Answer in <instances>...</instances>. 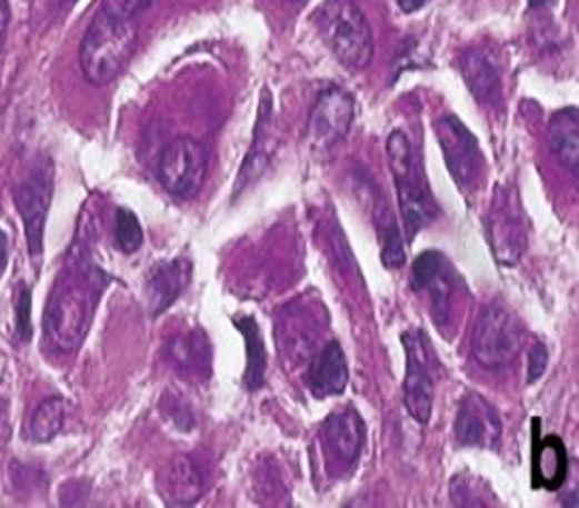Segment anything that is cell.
<instances>
[{"mask_svg": "<svg viewBox=\"0 0 579 508\" xmlns=\"http://www.w3.org/2000/svg\"><path fill=\"white\" fill-rule=\"evenodd\" d=\"M108 282V271L92 259L90 233L82 238L78 231V240L52 287L43 315V331L52 347L71 352L82 345Z\"/></svg>", "mask_w": 579, "mask_h": 508, "instance_id": "6da1fadb", "label": "cell"}, {"mask_svg": "<svg viewBox=\"0 0 579 508\" xmlns=\"http://www.w3.org/2000/svg\"><path fill=\"white\" fill-rule=\"evenodd\" d=\"M136 18L99 7L80 46V69L88 83L106 86L116 80L138 48Z\"/></svg>", "mask_w": 579, "mask_h": 508, "instance_id": "7a4b0ae2", "label": "cell"}, {"mask_svg": "<svg viewBox=\"0 0 579 508\" xmlns=\"http://www.w3.org/2000/svg\"><path fill=\"white\" fill-rule=\"evenodd\" d=\"M387 161L398 190L400 215L405 220L407 238L415 236L439 216V206L432 199L423 169L415 159L411 143L402 131H393L387 139Z\"/></svg>", "mask_w": 579, "mask_h": 508, "instance_id": "3957f363", "label": "cell"}, {"mask_svg": "<svg viewBox=\"0 0 579 508\" xmlns=\"http://www.w3.org/2000/svg\"><path fill=\"white\" fill-rule=\"evenodd\" d=\"M315 22L328 48L345 67L361 71L372 62V30L353 0H326L315 13Z\"/></svg>", "mask_w": 579, "mask_h": 508, "instance_id": "277c9868", "label": "cell"}, {"mask_svg": "<svg viewBox=\"0 0 579 508\" xmlns=\"http://www.w3.org/2000/svg\"><path fill=\"white\" fill-rule=\"evenodd\" d=\"M522 333L516 317L502 306H488L475 322L472 357L486 370H502L520 352Z\"/></svg>", "mask_w": 579, "mask_h": 508, "instance_id": "5b68a950", "label": "cell"}, {"mask_svg": "<svg viewBox=\"0 0 579 508\" xmlns=\"http://www.w3.org/2000/svg\"><path fill=\"white\" fill-rule=\"evenodd\" d=\"M52 197H54V165L50 159H41V162L32 167V171L13 192L16 208L24 220L28 252L34 261H39L43 255V233H46V220L50 215Z\"/></svg>", "mask_w": 579, "mask_h": 508, "instance_id": "8992f818", "label": "cell"}, {"mask_svg": "<svg viewBox=\"0 0 579 508\" xmlns=\"http://www.w3.org/2000/svg\"><path fill=\"white\" fill-rule=\"evenodd\" d=\"M208 148L201 141L178 137L161 152L159 180L171 197L191 199L208 178Z\"/></svg>", "mask_w": 579, "mask_h": 508, "instance_id": "52a82bcc", "label": "cell"}, {"mask_svg": "<svg viewBox=\"0 0 579 508\" xmlns=\"http://www.w3.org/2000/svg\"><path fill=\"white\" fill-rule=\"evenodd\" d=\"M407 352L405 406L417 424H428L435 406V359L423 331L415 329L402 336Z\"/></svg>", "mask_w": 579, "mask_h": 508, "instance_id": "ba28073f", "label": "cell"}, {"mask_svg": "<svg viewBox=\"0 0 579 508\" xmlns=\"http://www.w3.org/2000/svg\"><path fill=\"white\" fill-rule=\"evenodd\" d=\"M435 133L439 137L445 165L453 182L462 192H470L481 178V152L475 135L456 116L439 118L435 122Z\"/></svg>", "mask_w": 579, "mask_h": 508, "instance_id": "9c48e42d", "label": "cell"}, {"mask_svg": "<svg viewBox=\"0 0 579 508\" xmlns=\"http://www.w3.org/2000/svg\"><path fill=\"white\" fill-rule=\"evenodd\" d=\"M488 238L498 263L516 266L526 248V220L511 190L495 192L488 216Z\"/></svg>", "mask_w": 579, "mask_h": 508, "instance_id": "30bf717a", "label": "cell"}, {"mask_svg": "<svg viewBox=\"0 0 579 508\" xmlns=\"http://www.w3.org/2000/svg\"><path fill=\"white\" fill-rule=\"evenodd\" d=\"M353 97L331 86L319 94L315 101L310 118H308V141L315 150H331L336 143H340L353 122Z\"/></svg>", "mask_w": 579, "mask_h": 508, "instance_id": "8fae6325", "label": "cell"}, {"mask_svg": "<svg viewBox=\"0 0 579 508\" xmlns=\"http://www.w3.org/2000/svg\"><path fill=\"white\" fill-rule=\"evenodd\" d=\"M366 428L356 408H338L321 426V447L338 472L349 470L363 449Z\"/></svg>", "mask_w": 579, "mask_h": 508, "instance_id": "7c38bea8", "label": "cell"}, {"mask_svg": "<svg viewBox=\"0 0 579 508\" xmlns=\"http://www.w3.org/2000/svg\"><path fill=\"white\" fill-rule=\"evenodd\" d=\"M502 436V424L498 417L497 408L477 396L469 394L456 415V438L465 447H479V449H498Z\"/></svg>", "mask_w": 579, "mask_h": 508, "instance_id": "4fadbf2b", "label": "cell"}, {"mask_svg": "<svg viewBox=\"0 0 579 508\" xmlns=\"http://www.w3.org/2000/svg\"><path fill=\"white\" fill-rule=\"evenodd\" d=\"M157 489L169 507H191L203 491L206 482L187 455H173L157 475Z\"/></svg>", "mask_w": 579, "mask_h": 508, "instance_id": "5bb4252c", "label": "cell"}, {"mask_svg": "<svg viewBox=\"0 0 579 508\" xmlns=\"http://www.w3.org/2000/svg\"><path fill=\"white\" fill-rule=\"evenodd\" d=\"M191 280V263L187 259H171L154 266L146 278V301L152 317L163 315L180 297Z\"/></svg>", "mask_w": 579, "mask_h": 508, "instance_id": "9a60e30c", "label": "cell"}, {"mask_svg": "<svg viewBox=\"0 0 579 508\" xmlns=\"http://www.w3.org/2000/svg\"><path fill=\"white\" fill-rule=\"evenodd\" d=\"M349 382V368L345 350L338 342H330L321 348L308 368V387L315 398L323 400L330 396H340Z\"/></svg>", "mask_w": 579, "mask_h": 508, "instance_id": "2e32d148", "label": "cell"}, {"mask_svg": "<svg viewBox=\"0 0 579 508\" xmlns=\"http://www.w3.org/2000/svg\"><path fill=\"white\" fill-rule=\"evenodd\" d=\"M274 150H277V139H274V131H272V101H270V92L266 90L261 109H259V120H257V129H254V137H252L249 157L240 169L236 195L242 192V188L249 187L252 180H257L263 173V169L268 167Z\"/></svg>", "mask_w": 579, "mask_h": 508, "instance_id": "e0dca14e", "label": "cell"}, {"mask_svg": "<svg viewBox=\"0 0 579 508\" xmlns=\"http://www.w3.org/2000/svg\"><path fill=\"white\" fill-rule=\"evenodd\" d=\"M169 357L176 370L189 380H206L212 368V350L210 340L201 329H193L191 333L178 336L169 345Z\"/></svg>", "mask_w": 579, "mask_h": 508, "instance_id": "ac0fdd59", "label": "cell"}, {"mask_svg": "<svg viewBox=\"0 0 579 508\" xmlns=\"http://www.w3.org/2000/svg\"><path fill=\"white\" fill-rule=\"evenodd\" d=\"M550 150L556 161L560 162L567 173L573 178L579 176V111L576 108L558 111L550 122Z\"/></svg>", "mask_w": 579, "mask_h": 508, "instance_id": "d6986e66", "label": "cell"}, {"mask_svg": "<svg viewBox=\"0 0 579 508\" xmlns=\"http://www.w3.org/2000/svg\"><path fill=\"white\" fill-rule=\"evenodd\" d=\"M569 472V457L558 436H550L535 445L532 451V481L537 487L560 489Z\"/></svg>", "mask_w": 579, "mask_h": 508, "instance_id": "ffe728a7", "label": "cell"}, {"mask_svg": "<svg viewBox=\"0 0 579 508\" xmlns=\"http://www.w3.org/2000/svg\"><path fill=\"white\" fill-rule=\"evenodd\" d=\"M462 78L470 94L481 103H495L500 90V73L490 56L481 50H470L462 56Z\"/></svg>", "mask_w": 579, "mask_h": 508, "instance_id": "44dd1931", "label": "cell"}, {"mask_svg": "<svg viewBox=\"0 0 579 508\" xmlns=\"http://www.w3.org/2000/svg\"><path fill=\"white\" fill-rule=\"evenodd\" d=\"M64 424V401L58 396L46 398L28 417L24 436L30 442H50Z\"/></svg>", "mask_w": 579, "mask_h": 508, "instance_id": "7402d4cb", "label": "cell"}, {"mask_svg": "<svg viewBox=\"0 0 579 508\" xmlns=\"http://www.w3.org/2000/svg\"><path fill=\"white\" fill-rule=\"evenodd\" d=\"M238 331L244 336L247 342V375H244V385L250 391L259 389L263 385L266 378V366H268V355H266V347H263V338L261 331L257 327V322L252 321L250 317H242L240 321H236Z\"/></svg>", "mask_w": 579, "mask_h": 508, "instance_id": "603a6c76", "label": "cell"}, {"mask_svg": "<svg viewBox=\"0 0 579 508\" xmlns=\"http://www.w3.org/2000/svg\"><path fill=\"white\" fill-rule=\"evenodd\" d=\"M421 291H430L432 319L439 327H445L449 322L451 303H453V271L447 261L442 263L441 268L435 269L430 273V278L423 282Z\"/></svg>", "mask_w": 579, "mask_h": 508, "instance_id": "cb8c5ba5", "label": "cell"}, {"mask_svg": "<svg viewBox=\"0 0 579 508\" xmlns=\"http://www.w3.org/2000/svg\"><path fill=\"white\" fill-rule=\"evenodd\" d=\"M113 240H116L118 250H122L124 255L138 252L143 243V231H141L139 218L129 208H118V212H116Z\"/></svg>", "mask_w": 579, "mask_h": 508, "instance_id": "d4e9b609", "label": "cell"}, {"mask_svg": "<svg viewBox=\"0 0 579 508\" xmlns=\"http://www.w3.org/2000/svg\"><path fill=\"white\" fill-rule=\"evenodd\" d=\"M16 333L22 342L32 338V293L27 282L16 289Z\"/></svg>", "mask_w": 579, "mask_h": 508, "instance_id": "484cf974", "label": "cell"}, {"mask_svg": "<svg viewBox=\"0 0 579 508\" xmlns=\"http://www.w3.org/2000/svg\"><path fill=\"white\" fill-rule=\"evenodd\" d=\"M383 263L386 268H402L405 266V243L393 222H387L383 231Z\"/></svg>", "mask_w": 579, "mask_h": 508, "instance_id": "4316f807", "label": "cell"}, {"mask_svg": "<svg viewBox=\"0 0 579 508\" xmlns=\"http://www.w3.org/2000/svg\"><path fill=\"white\" fill-rule=\"evenodd\" d=\"M447 259L442 257L439 250H426L421 252L413 263V278H411V285H413L415 291H421L423 282L430 278V273L437 268H441Z\"/></svg>", "mask_w": 579, "mask_h": 508, "instance_id": "83f0119b", "label": "cell"}, {"mask_svg": "<svg viewBox=\"0 0 579 508\" xmlns=\"http://www.w3.org/2000/svg\"><path fill=\"white\" fill-rule=\"evenodd\" d=\"M528 359H530V361H528V380L535 382V380L541 378V375H543L546 368H548V359H550L548 348L543 347V345H535V347L530 348Z\"/></svg>", "mask_w": 579, "mask_h": 508, "instance_id": "f1b7e54d", "label": "cell"}, {"mask_svg": "<svg viewBox=\"0 0 579 508\" xmlns=\"http://www.w3.org/2000/svg\"><path fill=\"white\" fill-rule=\"evenodd\" d=\"M150 2L152 0H101V7L116 11V13H122V16H129V18H138L143 9L150 7Z\"/></svg>", "mask_w": 579, "mask_h": 508, "instance_id": "f546056e", "label": "cell"}, {"mask_svg": "<svg viewBox=\"0 0 579 508\" xmlns=\"http://www.w3.org/2000/svg\"><path fill=\"white\" fill-rule=\"evenodd\" d=\"M9 18H11V13H9V2H7V0H0V50H2V43H4Z\"/></svg>", "mask_w": 579, "mask_h": 508, "instance_id": "4dcf8cb0", "label": "cell"}, {"mask_svg": "<svg viewBox=\"0 0 579 508\" xmlns=\"http://www.w3.org/2000/svg\"><path fill=\"white\" fill-rule=\"evenodd\" d=\"M7 259H9V241H7L4 231H0V276L7 269Z\"/></svg>", "mask_w": 579, "mask_h": 508, "instance_id": "1f68e13d", "label": "cell"}, {"mask_svg": "<svg viewBox=\"0 0 579 508\" xmlns=\"http://www.w3.org/2000/svg\"><path fill=\"white\" fill-rule=\"evenodd\" d=\"M428 0H398V7L405 11V13H415L419 11Z\"/></svg>", "mask_w": 579, "mask_h": 508, "instance_id": "d6a6232c", "label": "cell"}, {"mask_svg": "<svg viewBox=\"0 0 579 508\" xmlns=\"http://www.w3.org/2000/svg\"><path fill=\"white\" fill-rule=\"evenodd\" d=\"M553 0H530V7L532 9H541V7H550Z\"/></svg>", "mask_w": 579, "mask_h": 508, "instance_id": "836d02e7", "label": "cell"}, {"mask_svg": "<svg viewBox=\"0 0 579 508\" xmlns=\"http://www.w3.org/2000/svg\"><path fill=\"white\" fill-rule=\"evenodd\" d=\"M64 2H71V4H73V2H76V0H64Z\"/></svg>", "mask_w": 579, "mask_h": 508, "instance_id": "e575fe53", "label": "cell"}]
</instances>
